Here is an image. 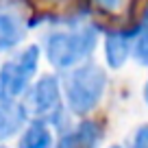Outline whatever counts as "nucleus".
<instances>
[{
  "mask_svg": "<svg viewBox=\"0 0 148 148\" xmlns=\"http://www.w3.org/2000/svg\"><path fill=\"white\" fill-rule=\"evenodd\" d=\"M131 148H148V129H146V126H139V129H137Z\"/></svg>",
  "mask_w": 148,
  "mask_h": 148,
  "instance_id": "11",
  "label": "nucleus"
},
{
  "mask_svg": "<svg viewBox=\"0 0 148 148\" xmlns=\"http://www.w3.org/2000/svg\"><path fill=\"white\" fill-rule=\"evenodd\" d=\"M96 44L98 28L94 24H72L46 37V59L52 68L68 70L87 59Z\"/></svg>",
  "mask_w": 148,
  "mask_h": 148,
  "instance_id": "1",
  "label": "nucleus"
},
{
  "mask_svg": "<svg viewBox=\"0 0 148 148\" xmlns=\"http://www.w3.org/2000/svg\"><path fill=\"white\" fill-rule=\"evenodd\" d=\"M135 28H131V31H113V33L107 35V39H105V55H107L109 68L118 70V68H122V65L126 63V59L131 57V44H133Z\"/></svg>",
  "mask_w": 148,
  "mask_h": 148,
  "instance_id": "8",
  "label": "nucleus"
},
{
  "mask_svg": "<svg viewBox=\"0 0 148 148\" xmlns=\"http://www.w3.org/2000/svg\"><path fill=\"white\" fill-rule=\"evenodd\" d=\"M24 109L26 113L42 120H50L57 111H61V87L59 81L50 74L37 79L33 85H28V89L24 92Z\"/></svg>",
  "mask_w": 148,
  "mask_h": 148,
  "instance_id": "4",
  "label": "nucleus"
},
{
  "mask_svg": "<svg viewBox=\"0 0 148 148\" xmlns=\"http://www.w3.org/2000/svg\"><path fill=\"white\" fill-rule=\"evenodd\" d=\"M111 148H122V146H111Z\"/></svg>",
  "mask_w": 148,
  "mask_h": 148,
  "instance_id": "13",
  "label": "nucleus"
},
{
  "mask_svg": "<svg viewBox=\"0 0 148 148\" xmlns=\"http://www.w3.org/2000/svg\"><path fill=\"white\" fill-rule=\"evenodd\" d=\"M26 37V22L11 7H0V52L13 50Z\"/></svg>",
  "mask_w": 148,
  "mask_h": 148,
  "instance_id": "5",
  "label": "nucleus"
},
{
  "mask_svg": "<svg viewBox=\"0 0 148 148\" xmlns=\"http://www.w3.org/2000/svg\"><path fill=\"white\" fill-rule=\"evenodd\" d=\"M20 148H52V133L48 129V122L42 118H35L28 126H24V133L20 137Z\"/></svg>",
  "mask_w": 148,
  "mask_h": 148,
  "instance_id": "9",
  "label": "nucleus"
},
{
  "mask_svg": "<svg viewBox=\"0 0 148 148\" xmlns=\"http://www.w3.org/2000/svg\"><path fill=\"white\" fill-rule=\"evenodd\" d=\"M107 87V74L96 63H83L63 76V94L68 109L76 116H85L96 109Z\"/></svg>",
  "mask_w": 148,
  "mask_h": 148,
  "instance_id": "2",
  "label": "nucleus"
},
{
  "mask_svg": "<svg viewBox=\"0 0 148 148\" xmlns=\"http://www.w3.org/2000/svg\"><path fill=\"white\" fill-rule=\"evenodd\" d=\"M26 109L18 100H0V142L11 139L26 126Z\"/></svg>",
  "mask_w": 148,
  "mask_h": 148,
  "instance_id": "7",
  "label": "nucleus"
},
{
  "mask_svg": "<svg viewBox=\"0 0 148 148\" xmlns=\"http://www.w3.org/2000/svg\"><path fill=\"white\" fill-rule=\"evenodd\" d=\"M146 44H148V28L146 22H139L137 28H135V35H133V44H131V52L133 57L137 59V63L146 65L148 63V50H146Z\"/></svg>",
  "mask_w": 148,
  "mask_h": 148,
  "instance_id": "10",
  "label": "nucleus"
},
{
  "mask_svg": "<svg viewBox=\"0 0 148 148\" xmlns=\"http://www.w3.org/2000/svg\"><path fill=\"white\" fill-rule=\"evenodd\" d=\"M94 2L105 11H116V9H120V7L124 5V0H94Z\"/></svg>",
  "mask_w": 148,
  "mask_h": 148,
  "instance_id": "12",
  "label": "nucleus"
},
{
  "mask_svg": "<svg viewBox=\"0 0 148 148\" xmlns=\"http://www.w3.org/2000/svg\"><path fill=\"white\" fill-rule=\"evenodd\" d=\"M0 148H5V146H0Z\"/></svg>",
  "mask_w": 148,
  "mask_h": 148,
  "instance_id": "14",
  "label": "nucleus"
},
{
  "mask_svg": "<svg viewBox=\"0 0 148 148\" xmlns=\"http://www.w3.org/2000/svg\"><path fill=\"white\" fill-rule=\"evenodd\" d=\"M100 139H102L100 124L85 120V122H79L74 129L65 131L59 142L52 144V148H98Z\"/></svg>",
  "mask_w": 148,
  "mask_h": 148,
  "instance_id": "6",
  "label": "nucleus"
},
{
  "mask_svg": "<svg viewBox=\"0 0 148 148\" xmlns=\"http://www.w3.org/2000/svg\"><path fill=\"white\" fill-rule=\"evenodd\" d=\"M39 63V48L26 46L18 57L9 59L0 68V100H18L24 96Z\"/></svg>",
  "mask_w": 148,
  "mask_h": 148,
  "instance_id": "3",
  "label": "nucleus"
}]
</instances>
